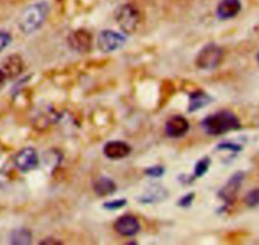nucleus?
Returning a JSON list of instances; mask_svg holds the SVG:
<instances>
[{
    "instance_id": "nucleus-1",
    "label": "nucleus",
    "mask_w": 259,
    "mask_h": 245,
    "mask_svg": "<svg viewBox=\"0 0 259 245\" xmlns=\"http://www.w3.org/2000/svg\"><path fill=\"white\" fill-rule=\"evenodd\" d=\"M47 14H49V6L46 2L32 4L19 17V28L23 33H33L41 28Z\"/></svg>"
},
{
    "instance_id": "nucleus-11",
    "label": "nucleus",
    "mask_w": 259,
    "mask_h": 245,
    "mask_svg": "<svg viewBox=\"0 0 259 245\" xmlns=\"http://www.w3.org/2000/svg\"><path fill=\"white\" fill-rule=\"evenodd\" d=\"M103 151L109 159H122L131 152V147L123 141H111L104 146Z\"/></svg>"
},
{
    "instance_id": "nucleus-4",
    "label": "nucleus",
    "mask_w": 259,
    "mask_h": 245,
    "mask_svg": "<svg viewBox=\"0 0 259 245\" xmlns=\"http://www.w3.org/2000/svg\"><path fill=\"white\" fill-rule=\"evenodd\" d=\"M223 60V50L216 45H208L198 54L196 64L200 69L211 70L220 65Z\"/></svg>"
},
{
    "instance_id": "nucleus-2",
    "label": "nucleus",
    "mask_w": 259,
    "mask_h": 245,
    "mask_svg": "<svg viewBox=\"0 0 259 245\" xmlns=\"http://www.w3.org/2000/svg\"><path fill=\"white\" fill-rule=\"evenodd\" d=\"M203 129L212 135H221L226 134L229 131L240 129V122L238 117L234 113L228 111L218 112L215 114L206 117L203 119Z\"/></svg>"
},
{
    "instance_id": "nucleus-20",
    "label": "nucleus",
    "mask_w": 259,
    "mask_h": 245,
    "mask_svg": "<svg viewBox=\"0 0 259 245\" xmlns=\"http://www.w3.org/2000/svg\"><path fill=\"white\" fill-rule=\"evenodd\" d=\"M11 39H12L11 34L7 33V32L0 31V52L3 51V50L11 44Z\"/></svg>"
},
{
    "instance_id": "nucleus-21",
    "label": "nucleus",
    "mask_w": 259,
    "mask_h": 245,
    "mask_svg": "<svg viewBox=\"0 0 259 245\" xmlns=\"http://www.w3.org/2000/svg\"><path fill=\"white\" fill-rule=\"evenodd\" d=\"M126 205V201L124 199H116V201H112V202H107L104 205V209L107 210H118L121 207H123Z\"/></svg>"
},
{
    "instance_id": "nucleus-6",
    "label": "nucleus",
    "mask_w": 259,
    "mask_h": 245,
    "mask_svg": "<svg viewBox=\"0 0 259 245\" xmlns=\"http://www.w3.org/2000/svg\"><path fill=\"white\" fill-rule=\"evenodd\" d=\"M16 166L19 171L29 172L38 166V155L32 147H26L16 155Z\"/></svg>"
},
{
    "instance_id": "nucleus-22",
    "label": "nucleus",
    "mask_w": 259,
    "mask_h": 245,
    "mask_svg": "<svg viewBox=\"0 0 259 245\" xmlns=\"http://www.w3.org/2000/svg\"><path fill=\"white\" fill-rule=\"evenodd\" d=\"M164 169L160 168V167H155V168H151L148 171L149 176H153V177H160L163 174Z\"/></svg>"
},
{
    "instance_id": "nucleus-8",
    "label": "nucleus",
    "mask_w": 259,
    "mask_h": 245,
    "mask_svg": "<svg viewBox=\"0 0 259 245\" xmlns=\"http://www.w3.org/2000/svg\"><path fill=\"white\" fill-rule=\"evenodd\" d=\"M243 179H244V174L241 173V172H238L236 174H234V176L229 179L226 186L220 191L221 198L226 202L234 201V198H235L236 194H238L239 189H240Z\"/></svg>"
},
{
    "instance_id": "nucleus-26",
    "label": "nucleus",
    "mask_w": 259,
    "mask_h": 245,
    "mask_svg": "<svg viewBox=\"0 0 259 245\" xmlns=\"http://www.w3.org/2000/svg\"><path fill=\"white\" fill-rule=\"evenodd\" d=\"M256 59H258V61H259V54H258V56H256Z\"/></svg>"
},
{
    "instance_id": "nucleus-3",
    "label": "nucleus",
    "mask_w": 259,
    "mask_h": 245,
    "mask_svg": "<svg viewBox=\"0 0 259 245\" xmlns=\"http://www.w3.org/2000/svg\"><path fill=\"white\" fill-rule=\"evenodd\" d=\"M117 23L126 33H133L140 24V12L133 4H124L117 11Z\"/></svg>"
},
{
    "instance_id": "nucleus-19",
    "label": "nucleus",
    "mask_w": 259,
    "mask_h": 245,
    "mask_svg": "<svg viewBox=\"0 0 259 245\" xmlns=\"http://www.w3.org/2000/svg\"><path fill=\"white\" fill-rule=\"evenodd\" d=\"M245 203L249 207H255L259 206V188L250 191L245 197Z\"/></svg>"
},
{
    "instance_id": "nucleus-7",
    "label": "nucleus",
    "mask_w": 259,
    "mask_h": 245,
    "mask_svg": "<svg viewBox=\"0 0 259 245\" xmlns=\"http://www.w3.org/2000/svg\"><path fill=\"white\" fill-rule=\"evenodd\" d=\"M69 45L78 52H87L92 47V34L85 29H76L68 38Z\"/></svg>"
},
{
    "instance_id": "nucleus-18",
    "label": "nucleus",
    "mask_w": 259,
    "mask_h": 245,
    "mask_svg": "<svg viewBox=\"0 0 259 245\" xmlns=\"http://www.w3.org/2000/svg\"><path fill=\"white\" fill-rule=\"evenodd\" d=\"M208 167H210V159L205 157V159L200 160V161L197 162L196 168H194V176H196V177L203 176V174L207 172Z\"/></svg>"
},
{
    "instance_id": "nucleus-23",
    "label": "nucleus",
    "mask_w": 259,
    "mask_h": 245,
    "mask_svg": "<svg viewBox=\"0 0 259 245\" xmlns=\"http://www.w3.org/2000/svg\"><path fill=\"white\" fill-rule=\"evenodd\" d=\"M192 199H193V194H188V196H186L184 198H182L179 201V205H182V206H188L192 202Z\"/></svg>"
},
{
    "instance_id": "nucleus-10",
    "label": "nucleus",
    "mask_w": 259,
    "mask_h": 245,
    "mask_svg": "<svg viewBox=\"0 0 259 245\" xmlns=\"http://www.w3.org/2000/svg\"><path fill=\"white\" fill-rule=\"evenodd\" d=\"M189 124L184 117L173 116L165 125V131L170 137H181L188 131Z\"/></svg>"
},
{
    "instance_id": "nucleus-24",
    "label": "nucleus",
    "mask_w": 259,
    "mask_h": 245,
    "mask_svg": "<svg viewBox=\"0 0 259 245\" xmlns=\"http://www.w3.org/2000/svg\"><path fill=\"white\" fill-rule=\"evenodd\" d=\"M6 79H7L6 74H4L3 70L0 69V88H2V87L4 86V83H6Z\"/></svg>"
},
{
    "instance_id": "nucleus-15",
    "label": "nucleus",
    "mask_w": 259,
    "mask_h": 245,
    "mask_svg": "<svg viewBox=\"0 0 259 245\" xmlns=\"http://www.w3.org/2000/svg\"><path fill=\"white\" fill-rule=\"evenodd\" d=\"M94 191L99 196H108L116 191V184L109 178H101L94 183Z\"/></svg>"
},
{
    "instance_id": "nucleus-13",
    "label": "nucleus",
    "mask_w": 259,
    "mask_h": 245,
    "mask_svg": "<svg viewBox=\"0 0 259 245\" xmlns=\"http://www.w3.org/2000/svg\"><path fill=\"white\" fill-rule=\"evenodd\" d=\"M6 74L7 77H16L23 70V61H22L21 56L18 55H12L8 59L4 61L3 69H2Z\"/></svg>"
},
{
    "instance_id": "nucleus-16",
    "label": "nucleus",
    "mask_w": 259,
    "mask_h": 245,
    "mask_svg": "<svg viewBox=\"0 0 259 245\" xmlns=\"http://www.w3.org/2000/svg\"><path fill=\"white\" fill-rule=\"evenodd\" d=\"M211 98L203 92H197L191 96V104H189V111H196L198 108H202L206 104L210 103Z\"/></svg>"
},
{
    "instance_id": "nucleus-5",
    "label": "nucleus",
    "mask_w": 259,
    "mask_h": 245,
    "mask_svg": "<svg viewBox=\"0 0 259 245\" xmlns=\"http://www.w3.org/2000/svg\"><path fill=\"white\" fill-rule=\"evenodd\" d=\"M126 42L123 34L118 32L111 31V29H104L98 36V47L103 52H112L121 49Z\"/></svg>"
},
{
    "instance_id": "nucleus-12",
    "label": "nucleus",
    "mask_w": 259,
    "mask_h": 245,
    "mask_svg": "<svg viewBox=\"0 0 259 245\" xmlns=\"http://www.w3.org/2000/svg\"><path fill=\"white\" fill-rule=\"evenodd\" d=\"M240 0H221L218 7V16L221 19H230L240 12Z\"/></svg>"
},
{
    "instance_id": "nucleus-9",
    "label": "nucleus",
    "mask_w": 259,
    "mask_h": 245,
    "mask_svg": "<svg viewBox=\"0 0 259 245\" xmlns=\"http://www.w3.org/2000/svg\"><path fill=\"white\" fill-rule=\"evenodd\" d=\"M114 229L117 232L124 235V236H133L140 230V225L135 217L126 215V216H122L117 220L116 224H114Z\"/></svg>"
},
{
    "instance_id": "nucleus-14",
    "label": "nucleus",
    "mask_w": 259,
    "mask_h": 245,
    "mask_svg": "<svg viewBox=\"0 0 259 245\" xmlns=\"http://www.w3.org/2000/svg\"><path fill=\"white\" fill-rule=\"evenodd\" d=\"M166 197V191L163 187L159 186H153L148 189L146 192H144L143 196L140 197V201L144 203H154V202L163 201Z\"/></svg>"
},
{
    "instance_id": "nucleus-17",
    "label": "nucleus",
    "mask_w": 259,
    "mask_h": 245,
    "mask_svg": "<svg viewBox=\"0 0 259 245\" xmlns=\"http://www.w3.org/2000/svg\"><path fill=\"white\" fill-rule=\"evenodd\" d=\"M11 241L13 244H19V245H26L29 244L32 241V235L28 230L26 229H19L12 234Z\"/></svg>"
},
{
    "instance_id": "nucleus-25",
    "label": "nucleus",
    "mask_w": 259,
    "mask_h": 245,
    "mask_svg": "<svg viewBox=\"0 0 259 245\" xmlns=\"http://www.w3.org/2000/svg\"><path fill=\"white\" fill-rule=\"evenodd\" d=\"M46 242H54V244H60L59 240H54V239H46L41 242V244H46Z\"/></svg>"
}]
</instances>
